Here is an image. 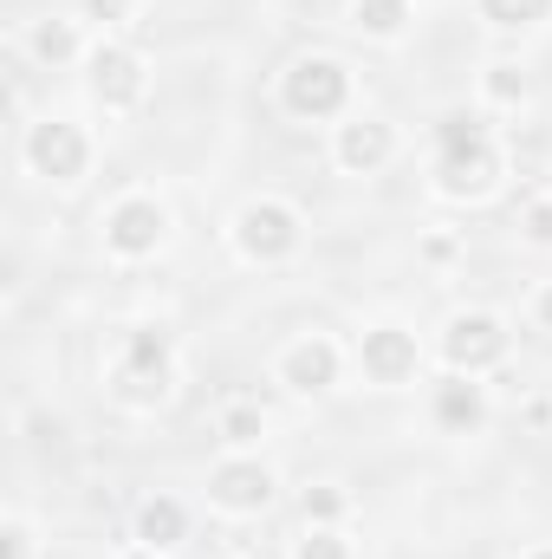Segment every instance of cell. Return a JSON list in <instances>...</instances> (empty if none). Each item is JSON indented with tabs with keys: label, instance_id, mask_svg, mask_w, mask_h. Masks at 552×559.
<instances>
[{
	"label": "cell",
	"instance_id": "1",
	"mask_svg": "<svg viewBox=\"0 0 552 559\" xmlns=\"http://www.w3.org/2000/svg\"><path fill=\"white\" fill-rule=\"evenodd\" d=\"M494 143L481 124H468V118H448L442 124V189L448 195H481L488 182H494Z\"/></svg>",
	"mask_w": 552,
	"mask_h": 559
},
{
	"label": "cell",
	"instance_id": "2",
	"mask_svg": "<svg viewBox=\"0 0 552 559\" xmlns=\"http://www.w3.org/2000/svg\"><path fill=\"white\" fill-rule=\"evenodd\" d=\"M345 92H351V79H345L338 59H299V66L286 72V105H292L299 118H332V111H345Z\"/></svg>",
	"mask_w": 552,
	"mask_h": 559
},
{
	"label": "cell",
	"instance_id": "3",
	"mask_svg": "<svg viewBox=\"0 0 552 559\" xmlns=\"http://www.w3.org/2000/svg\"><path fill=\"white\" fill-rule=\"evenodd\" d=\"M33 169L39 176H52V182H79L85 176V138H79V124H65V118H46V124H33Z\"/></svg>",
	"mask_w": 552,
	"mask_h": 559
},
{
	"label": "cell",
	"instance_id": "4",
	"mask_svg": "<svg viewBox=\"0 0 552 559\" xmlns=\"http://www.w3.org/2000/svg\"><path fill=\"white\" fill-rule=\"evenodd\" d=\"M501 352H507V332H501V319H488V312H468V319H455V325H448V365H455V371L501 365Z\"/></svg>",
	"mask_w": 552,
	"mask_h": 559
},
{
	"label": "cell",
	"instance_id": "5",
	"mask_svg": "<svg viewBox=\"0 0 552 559\" xmlns=\"http://www.w3.org/2000/svg\"><path fill=\"white\" fill-rule=\"evenodd\" d=\"M292 241H299L292 209H279V202H254V209H241V248H248L254 261H279V254H292Z\"/></svg>",
	"mask_w": 552,
	"mask_h": 559
},
{
	"label": "cell",
	"instance_id": "6",
	"mask_svg": "<svg viewBox=\"0 0 552 559\" xmlns=\"http://www.w3.org/2000/svg\"><path fill=\"white\" fill-rule=\"evenodd\" d=\"M358 358H364V371H371L377 384H404V378L416 371V338L397 332V325H377V332H364Z\"/></svg>",
	"mask_w": 552,
	"mask_h": 559
},
{
	"label": "cell",
	"instance_id": "7",
	"mask_svg": "<svg viewBox=\"0 0 552 559\" xmlns=\"http://www.w3.org/2000/svg\"><path fill=\"white\" fill-rule=\"evenodd\" d=\"M163 384H169V345L156 338V332H137L131 338V352H124V397H163Z\"/></svg>",
	"mask_w": 552,
	"mask_h": 559
},
{
	"label": "cell",
	"instance_id": "8",
	"mask_svg": "<svg viewBox=\"0 0 552 559\" xmlns=\"http://www.w3.org/2000/svg\"><path fill=\"white\" fill-rule=\"evenodd\" d=\"M208 488H215V501L235 508V514H254V508L274 501V475H267L261 462H228V468H215Z\"/></svg>",
	"mask_w": 552,
	"mask_h": 559
},
{
	"label": "cell",
	"instance_id": "9",
	"mask_svg": "<svg viewBox=\"0 0 552 559\" xmlns=\"http://www.w3.org/2000/svg\"><path fill=\"white\" fill-rule=\"evenodd\" d=\"M163 228H169V215L156 209V202H124L118 215H111V228H105V241L118 248V254H149L156 241H163Z\"/></svg>",
	"mask_w": 552,
	"mask_h": 559
},
{
	"label": "cell",
	"instance_id": "10",
	"mask_svg": "<svg viewBox=\"0 0 552 559\" xmlns=\"http://www.w3.org/2000/svg\"><path fill=\"white\" fill-rule=\"evenodd\" d=\"M92 85H98L105 105H131L143 92V72L124 46H98V52H92Z\"/></svg>",
	"mask_w": 552,
	"mask_h": 559
},
{
	"label": "cell",
	"instance_id": "11",
	"mask_svg": "<svg viewBox=\"0 0 552 559\" xmlns=\"http://www.w3.org/2000/svg\"><path fill=\"white\" fill-rule=\"evenodd\" d=\"M332 378H338V352L325 338H305V345L286 352V384L292 391H325Z\"/></svg>",
	"mask_w": 552,
	"mask_h": 559
},
{
	"label": "cell",
	"instance_id": "12",
	"mask_svg": "<svg viewBox=\"0 0 552 559\" xmlns=\"http://www.w3.org/2000/svg\"><path fill=\"white\" fill-rule=\"evenodd\" d=\"M182 527H189V521H182V508H176V501H143V508H137V540L149 547V554L176 547V540H182Z\"/></svg>",
	"mask_w": 552,
	"mask_h": 559
},
{
	"label": "cell",
	"instance_id": "13",
	"mask_svg": "<svg viewBox=\"0 0 552 559\" xmlns=\"http://www.w3.org/2000/svg\"><path fill=\"white\" fill-rule=\"evenodd\" d=\"M481 417L488 411H481V391L475 384H442L435 391V423L442 429H481Z\"/></svg>",
	"mask_w": 552,
	"mask_h": 559
},
{
	"label": "cell",
	"instance_id": "14",
	"mask_svg": "<svg viewBox=\"0 0 552 559\" xmlns=\"http://www.w3.org/2000/svg\"><path fill=\"white\" fill-rule=\"evenodd\" d=\"M338 156H345L351 169H377V163L391 156V131H384V124H345Z\"/></svg>",
	"mask_w": 552,
	"mask_h": 559
},
{
	"label": "cell",
	"instance_id": "15",
	"mask_svg": "<svg viewBox=\"0 0 552 559\" xmlns=\"http://www.w3.org/2000/svg\"><path fill=\"white\" fill-rule=\"evenodd\" d=\"M481 13H488L494 26H533V20L552 13V0H481Z\"/></svg>",
	"mask_w": 552,
	"mask_h": 559
},
{
	"label": "cell",
	"instance_id": "16",
	"mask_svg": "<svg viewBox=\"0 0 552 559\" xmlns=\"http://www.w3.org/2000/svg\"><path fill=\"white\" fill-rule=\"evenodd\" d=\"M410 20V0H358V26L364 33H397Z\"/></svg>",
	"mask_w": 552,
	"mask_h": 559
},
{
	"label": "cell",
	"instance_id": "17",
	"mask_svg": "<svg viewBox=\"0 0 552 559\" xmlns=\"http://www.w3.org/2000/svg\"><path fill=\"white\" fill-rule=\"evenodd\" d=\"M221 436H228V442H241V449H248V442H261V411H254V404H235V411L221 417Z\"/></svg>",
	"mask_w": 552,
	"mask_h": 559
},
{
	"label": "cell",
	"instance_id": "18",
	"mask_svg": "<svg viewBox=\"0 0 552 559\" xmlns=\"http://www.w3.org/2000/svg\"><path fill=\"white\" fill-rule=\"evenodd\" d=\"M72 46H79V39H72V26H52V20L33 33V52H39V59H72Z\"/></svg>",
	"mask_w": 552,
	"mask_h": 559
},
{
	"label": "cell",
	"instance_id": "19",
	"mask_svg": "<svg viewBox=\"0 0 552 559\" xmlns=\"http://www.w3.org/2000/svg\"><path fill=\"white\" fill-rule=\"evenodd\" d=\"M488 92H494V98H507V105H514V98H527V79H520V72H514V66H494V72H488Z\"/></svg>",
	"mask_w": 552,
	"mask_h": 559
},
{
	"label": "cell",
	"instance_id": "20",
	"mask_svg": "<svg viewBox=\"0 0 552 559\" xmlns=\"http://www.w3.org/2000/svg\"><path fill=\"white\" fill-rule=\"evenodd\" d=\"M299 559H345V540L338 534H305L299 540Z\"/></svg>",
	"mask_w": 552,
	"mask_h": 559
},
{
	"label": "cell",
	"instance_id": "21",
	"mask_svg": "<svg viewBox=\"0 0 552 559\" xmlns=\"http://www.w3.org/2000/svg\"><path fill=\"white\" fill-rule=\"evenodd\" d=\"M338 508H345V495H332V488H305V514H312V521H332Z\"/></svg>",
	"mask_w": 552,
	"mask_h": 559
},
{
	"label": "cell",
	"instance_id": "22",
	"mask_svg": "<svg viewBox=\"0 0 552 559\" xmlns=\"http://www.w3.org/2000/svg\"><path fill=\"white\" fill-rule=\"evenodd\" d=\"M527 235H533V241H552V202H533V209H527Z\"/></svg>",
	"mask_w": 552,
	"mask_h": 559
},
{
	"label": "cell",
	"instance_id": "23",
	"mask_svg": "<svg viewBox=\"0 0 552 559\" xmlns=\"http://www.w3.org/2000/svg\"><path fill=\"white\" fill-rule=\"evenodd\" d=\"M85 13H92V20H124L131 0H85Z\"/></svg>",
	"mask_w": 552,
	"mask_h": 559
},
{
	"label": "cell",
	"instance_id": "24",
	"mask_svg": "<svg viewBox=\"0 0 552 559\" xmlns=\"http://www.w3.org/2000/svg\"><path fill=\"white\" fill-rule=\"evenodd\" d=\"M7 559H26V534L20 527H7Z\"/></svg>",
	"mask_w": 552,
	"mask_h": 559
},
{
	"label": "cell",
	"instance_id": "25",
	"mask_svg": "<svg viewBox=\"0 0 552 559\" xmlns=\"http://www.w3.org/2000/svg\"><path fill=\"white\" fill-rule=\"evenodd\" d=\"M540 319H547V332H552V286H547V299H540Z\"/></svg>",
	"mask_w": 552,
	"mask_h": 559
},
{
	"label": "cell",
	"instance_id": "26",
	"mask_svg": "<svg viewBox=\"0 0 552 559\" xmlns=\"http://www.w3.org/2000/svg\"><path fill=\"white\" fill-rule=\"evenodd\" d=\"M533 559H552V554H533Z\"/></svg>",
	"mask_w": 552,
	"mask_h": 559
}]
</instances>
